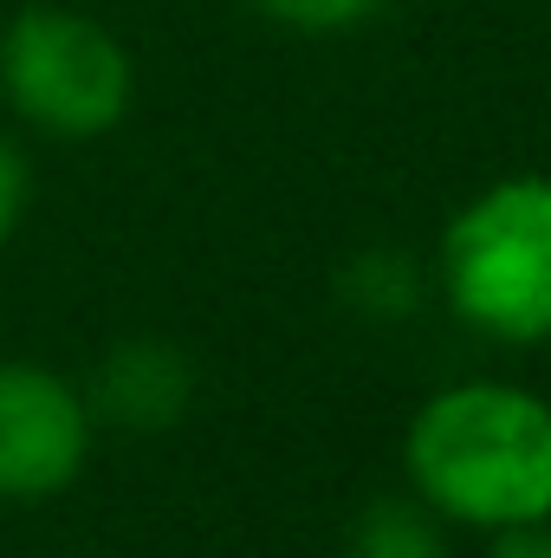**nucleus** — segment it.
Here are the masks:
<instances>
[{
    "label": "nucleus",
    "instance_id": "obj_6",
    "mask_svg": "<svg viewBox=\"0 0 551 558\" xmlns=\"http://www.w3.org/2000/svg\"><path fill=\"white\" fill-rule=\"evenodd\" d=\"M344 558H454L448 553V520L428 513L415 494H383L351 520Z\"/></svg>",
    "mask_w": 551,
    "mask_h": 558
},
{
    "label": "nucleus",
    "instance_id": "obj_1",
    "mask_svg": "<svg viewBox=\"0 0 551 558\" xmlns=\"http://www.w3.org/2000/svg\"><path fill=\"white\" fill-rule=\"evenodd\" d=\"M403 481L448 526H551V403L519 384H448L409 416Z\"/></svg>",
    "mask_w": 551,
    "mask_h": 558
},
{
    "label": "nucleus",
    "instance_id": "obj_5",
    "mask_svg": "<svg viewBox=\"0 0 551 558\" xmlns=\"http://www.w3.org/2000/svg\"><path fill=\"white\" fill-rule=\"evenodd\" d=\"M188 397H195V371L175 344L162 338H124L98 357L91 384H85V403L91 422H111L124 435H162L188 416Z\"/></svg>",
    "mask_w": 551,
    "mask_h": 558
},
{
    "label": "nucleus",
    "instance_id": "obj_9",
    "mask_svg": "<svg viewBox=\"0 0 551 558\" xmlns=\"http://www.w3.org/2000/svg\"><path fill=\"white\" fill-rule=\"evenodd\" d=\"M26 195H33V175H26V149L0 131V247L13 241L20 215H26Z\"/></svg>",
    "mask_w": 551,
    "mask_h": 558
},
{
    "label": "nucleus",
    "instance_id": "obj_3",
    "mask_svg": "<svg viewBox=\"0 0 551 558\" xmlns=\"http://www.w3.org/2000/svg\"><path fill=\"white\" fill-rule=\"evenodd\" d=\"M0 92L13 118L33 124L39 137L91 143L131 118L137 65L105 20L33 0L0 33Z\"/></svg>",
    "mask_w": 551,
    "mask_h": 558
},
{
    "label": "nucleus",
    "instance_id": "obj_8",
    "mask_svg": "<svg viewBox=\"0 0 551 558\" xmlns=\"http://www.w3.org/2000/svg\"><path fill=\"white\" fill-rule=\"evenodd\" d=\"M267 20L292 26V33H351L364 26L383 0H254Z\"/></svg>",
    "mask_w": 551,
    "mask_h": 558
},
{
    "label": "nucleus",
    "instance_id": "obj_7",
    "mask_svg": "<svg viewBox=\"0 0 551 558\" xmlns=\"http://www.w3.org/2000/svg\"><path fill=\"white\" fill-rule=\"evenodd\" d=\"M338 292H344V305H351L357 318L396 325V318H409L415 299H421V267H415L409 254L377 247V254H357V260L338 274Z\"/></svg>",
    "mask_w": 551,
    "mask_h": 558
},
{
    "label": "nucleus",
    "instance_id": "obj_2",
    "mask_svg": "<svg viewBox=\"0 0 551 558\" xmlns=\"http://www.w3.org/2000/svg\"><path fill=\"white\" fill-rule=\"evenodd\" d=\"M434 279L493 344H551V175H500L454 208Z\"/></svg>",
    "mask_w": 551,
    "mask_h": 558
},
{
    "label": "nucleus",
    "instance_id": "obj_10",
    "mask_svg": "<svg viewBox=\"0 0 551 558\" xmlns=\"http://www.w3.org/2000/svg\"><path fill=\"white\" fill-rule=\"evenodd\" d=\"M487 558H551V526H519V533H493Z\"/></svg>",
    "mask_w": 551,
    "mask_h": 558
},
{
    "label": "nucleus",
    "instance_id": "obj_4",
    "mask_svg": "<svg viewBox=\"0 0 551 558\" xmlns=\"http://www.w3.org/2000/svg\"><path fill=\"white\" fill-rule=\"evenodd\" d=\"M91 403L72 377L33 357H0V500H59L91 461Z\"/></svg>",
    "mask_w": 551,
    "mask_h": 558
}]
</instances>
